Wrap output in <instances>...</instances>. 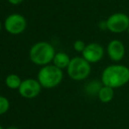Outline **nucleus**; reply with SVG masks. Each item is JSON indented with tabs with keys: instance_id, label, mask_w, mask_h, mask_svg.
I'll list each match as a JSON object with an SVG mask.
<instances>
[{
	"instance_id": "f257e3e1",
	"label": "nucleus",
	"mask_w": 129,
	"mask_h": 129,
	"mask_svg": "<svg viewBox=\"0 0 129 129\" xmlns=\"http://www.w3.org/2000/svg\"><path fill=\"white\" fill-rule=\"evenodd\" d=\"M100 81L104 86L119 88L129 82V67L114 64L106 66L101 73Z\"/></svg>"
},
{
	"instance_id": "f03ea898",
	"label": "nucleus",
	"mask_w": 129,
	"mask_h": 129,
	"mask_svg": "<svg viewBox=\"0 0 129 129\" xmlns=\"http://www.w3.org/2000/svg\"><path fill=\"white\" fill-rule=\"evenodd\" d=\"M55 55L54 48L47 42H39L33 45L29 52L30 59L38 65H47L52 62Z\"/></svg>"
},
{
	"instance_id": "7ed1b4c3",
	"label": "nucleus",
	"mask_w": 129,
	"mask_h": 129,
	"mask_svg": "<svg viewBox=\"0 0 129 129\" xmlns=\"http://www.w3.org/2000/svg\"><path fill=\"white\" fill-rule=\"evenodd\" d=\"M37 78L42 88H54L61 82L63 72L54 65H47L41 68Z\"/></svg>"
},
{
	"instance_id": "20e7f679",
	"label": "nucleus",
	"mask_w": 129,
	"mask_h": 129,
	"mask_svg": "<svg viewBox=\"0 0 129 129\" xmlns=\"http://www.w3.org/2000/svg\"><path fill=\"white\" fill-rule=\"evenodd\" d=\"M67 72L73 81H83L87 79L91 72V64L85 60L83 57H74L67 67Z\"/></svg>"
},
{
	"instance_id": "39448f33",
	"label": "nucleus",
	"mask_w": 129,
	"mask_h": 129,
	"mask_svg": "<svg viewBox=\"0 0 129 129\" xmlns=\"http://www.w3.org/2000/svg\"><path fill=\"white\" fill-rule=\"evenodd\" d=\"M107 30L113 34H121L127 31L129 28V16L124 12H115L106 19Z\"/></svg>"
},
{
	"instance_id": "423d86ee",
	"label": "nucleus",
	"mask_w": 129,
	"mask_h": 129,
	"mask_svg": "<svg viewBox=\"0 0 129 129\" xmlns=\"http://www.w3.org/2000/svg\"><path fill=\"white\" fill-rule=\"evenodd\" d=\"M5 28L7 32L12 34H21L26 28V20L21 14H11L5 19Z\"/></svg>"
},
{
	"instance_id": "0eeeda50",
	"label": "nucleus",
	"mask_w": 129,
	"mask_h": 129,
	"mask_svg": "<svg viewBox=\"0 0 129 129\" xmlns=\"http://www.w3.org/2000/svg\"><path fill=\"white\" fill-rule=\"evenodd\" d=\"M105 56V49L100 43H90L86 44L84 50L82 52V57L90 64H96L103 59Z\"/></svg>"
},
{
	"instance_id": "6e6552de",
	"label": "nucleus",
	"mask_w": 129,
	"mask_h": 129,
	"mask_svg": "<svg viewBox=\"0 0 129 129\" xmlns=\"http://www.w3.org/2000/svg\"><path fill=\"white\" fill-rule=\"evenodd\" d=\"M41 85L39 81L34 79H26L21 82L19 88V93L21 97L25 98H34L36 97L41 90Z\"/></svg>"
},
{
	"instance_id": "1a4fd4ad",
	"label": "nucleus",
	"mask_w": 129,
	"mask_h": 129,
	"mask_svg": "<svg viewBox=\"0 0 129 129\" xmlns=\"http://www.w3.org/2000/svg\"><path fill=\"white\" fill-rule=\"evenodd\" d=\"M106 51L109 59L113 62L118 63L124 59L126 47L122 41L119 39H112L107 44Z\"/></svg>"
},
{
	"instance_id": "9d476101",
	"label": "nucleus",
	"mask_w": 129,
	"mask_h": 129,
	"mask_svg": "<svg viewBox=\"0 0 129 129\" xmlns=\"http://www.w3.org/2000/svg\"><path fill=\"white\" fill-rule=\"evenodd\" d=\"M103 87V84L101 81L99 80H93L90 81L85 85L84 91L87 96L89 97H97L99 96V93L100 91L101 88Z\"/></svg>"
},
{
	"instance_id": "9b49d317",
	"label": "nucleus",
	"mask_w": 129,
	"mask_h": 129,
	"mask_svg": "<svg viewBox=\"0 0 129 129\" xmlns=\"http://www.w3.org/2000/svg\"><path fill=\"white\" fill-rule=\"evenodd\" d=\"M70 60H71V59L67 53H65V52H58V53H55V55H54L53 63H54V65L55 66H57L58 68L62 70V69L67 68L69 66Z\"/></svg>"
},
{
	"instance_id": "f8f14e48",
	"label": "nucleus",
	"mask_w": 129,
	"mask_h": 129,
	"mask_svg": "<svg viewBox=\"0 0 129 129\" xmlns=\"http://www.w3.org/2000/svg\"><path fill=\"white\" fill-rule=\"evenodd\" d=\"M98 98L103 103H111L114 98V88L103 85V87L101 88L100 91L99 93Z\"/></svg>"
},
{
	"instance_id": "ddd939ff",
	"label": "nucleus",
	"mask_w": 129,
	"mask_h": 129,
	"mask_svg": "<svg viewBox=\"0 0 129 129\" xmlns=\"http://www.w3.org/2000/svg\"><path fill=\"white\" fill-rule=\"evenodd\" d=\"M21 79L17 74H10L5 79V84L9 88L12 89H19V86L21 84Z\"/></svg>"
},
{
	"instance_id": "4468645a",
	"label": "nucleus",
	"mask_w": 129,
	"mask_h": 129,
	"mask_svg": "<svg viewBox=\"0 0 129 129\" xmlns=\"http://www.w3.org/2000/svg\"><path fill=\"white\" fill-rule=\"evenodd\" d=\"M10 108V103L6 97L0 96V115H3Z\"/></svg>"
},
{
	"instance_id": "2eb2a0df",
	"label": "nucleus",
	"mask_w": 129,
	"mask_h": 129,
	"mask_svg": "<svg viewBox=\"0 0 129 129\" xmlns=\"http://www.w3.org/2000/svg\"><path fill=\"white\" fill-rule=\"evenodd\" d=\"M85 47H86V43L83 41V40H77L74 42L73 43V48L77 52L82 53L84 50Z\"/></svg>"
},
{
	"instance_id": "dca6fc26",
	"label": "nucleus",
	"mask_w": 129,
	"mask_h": 129,
	"mask_svg": "<svg viewBox=\"0 0 129 129\" xmlns=\"http://www.w3.org/2000/svg\"><path fill=\"white\" fill-rule=\"evenodd\" d=\"M99 28L101 30H107V24H106V20L105 21H100L99 22Z\"/></svg>"
},
{
	"instance_id": "f3484780",
	"label": "nucleus",
	"mask_w": 129,
	"mask_h": 129,
	"mask_svg": "<svg viewBox=\"0 0 129 129\" xmlns=\"http://www.w3.org/2000/svg\"><path fill=\"white\" fill-rule=\"evenodd\" d=\"M24 0H8V2L12 5H19V4L22 3Z\"/></svg>"
},
{
	"instance_id": "a211bd4d",
	"label": "nucleus",
	"mask_w": 129,
	"mask_h": 129,
	"mask_svg": "<svg viewBox=\"0 0 129 129\" xmlns=\"http://www.w3.org/2000/svg\"><path fill=\"white\" fill-rule=\"evenodd\" d=\"M6 129H19L18 127H16V126H10V127L6 128Z\"/></svg>"
},
{
	"instance_id": "6ab92c4d",
	"label": "nucleus",
	"mask_w": 129,
	"mask_h": 129,
	"mask_svg": "<svg viewBox=\"0 0 129 129\" xmlns=\"http://www.w3.org/2000/svg\"><path fill=\"white\" fill-rule=\"evenodd\" d=\"M0 129H4V128H3V126H2L1 125H0Z\"/></svg>"
},
{
	"instance_id": "aec40b11",
	"label": "nucleus",
	"mask_w": 129,
	"mask_h": 129,
	"mask_svg": "<svg viewBox=\"0 0 129 129\" xmlns=\"http://www.w3.org/2000/svg\"><path fill=\"white\" fill-rule=\"evenodd\" d=\"M0 30H1V22H0Z\"/></svg>"
},
{
	"instance_id": "412c9836",
	"label": "nucleus",
	"mask_w": 129,
	"mask_h": 129,
	"mask_svg": "<svg viewBox=\"0 0 129 129\" xmlns=\"http://www.w3.org/2000/svg\"><path fill=\"white\" fill-rule=\"evenodd\" d=\"M127 33H128V34H129V28H128V29H127Z\"/></svg>"
}]
</instances>
